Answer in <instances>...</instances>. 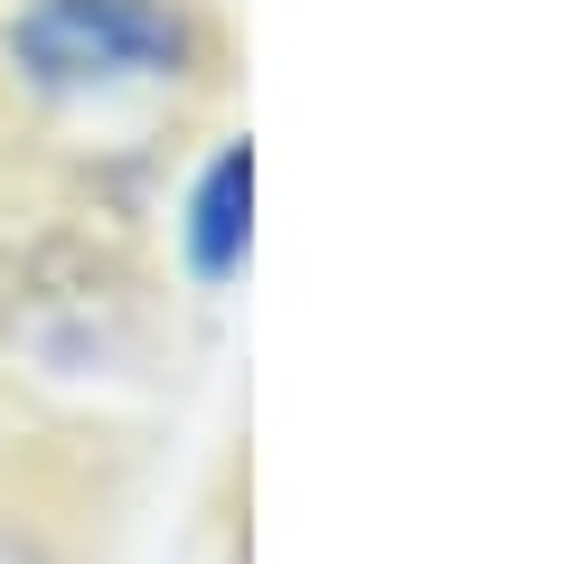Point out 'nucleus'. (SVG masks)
<instances>
[{"instance_id":"f257e3e1","label":"nucleus","mask_w":564,"mask_h":564,"mask_svg":"<svg viewBox=\"0 0 564 564\" xmlns=\"http://www.w3.org/2000/svg\"><path fill=\"white\" fill-rule=\"evenodd\" d=\"M10 66L57 104L151 95L198 66V10L188 0H20Z\"/></svg>"},{"instance_id":"f03ea898","label":"nucleus","mask_w":564,"mask_h":564,"mask_svg":"<svg viewBox=\"0 0 564 564\" xmlns=\"http://www.w3.org/2000/svg\"><path fill=\"white\" fill-rule=\"evenodd\" d=\"M245 188H254V161H245V141H226L217 161H207L198 198H188V263L207 282H226L245 263Z\"/></svg>"}]
</instances>
